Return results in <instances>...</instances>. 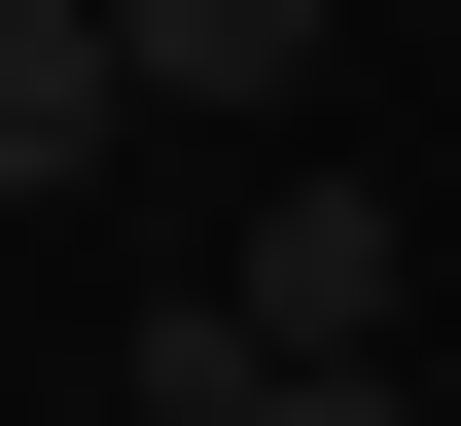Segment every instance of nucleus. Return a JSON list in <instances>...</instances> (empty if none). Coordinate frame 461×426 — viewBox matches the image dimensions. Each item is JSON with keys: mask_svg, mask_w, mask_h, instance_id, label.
<instances>
[{"mask_svg": "<svg viewBox=\"0 0 461 426\" xmlns=\"http://www.w3.org/2000/svg\"><path fill=\"white\" fill-rule=\"evenodd\" d=\"M142 107H320V0H107Z\"/></svg>", "mask_w": 461, "mask_h": 426, "instance_id": "3", "label": "nucleus"}, {"mask_svg": "<svg viewBox=\"0 0 461 426\" xmlns=\"http://www.w3.org/2000/svg\"><path fill=\"white\" fill-rule=\"evenodd\" d=\"M249 426H426V391H391V356H320V391H249Z\"/></svg>", "mask_w": 461, "mask_h": 426, "instance_id": "4", "label": "nucleus"}, {"mask_svg": "<svg viewBox=\"0 0 461 426\" xmlns=\"http://www.w3.org/2000/svg\"><path fill=\"white\" fill-rule=\"evenodd\" d=\"M426 285H461V249H426L391 178H285V213H249V249H213V320H249V356H285V391H320V356H391V320H426Z\"/></svg>", "mask_w": 461, "mask_h": 426, "instance_id": "1", "label": "nucleus"}, {"mask_svg": "<svg viewBox=\"0 0 461 426\" xmlns=\"http://www.w3.org/2000/svg\"><path fill=\"white\" fill-rule=\"evenodd\" d=\"M107 142H142V36H107V0H0V213L107 178Z\"/></svg>", "mask_w": 461, "mask_h": 426, "instance_id": "2", "label": "nucleus"}]
</instances>
